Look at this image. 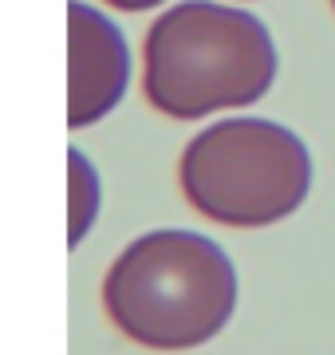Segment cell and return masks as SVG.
<instances>
[{"instance_id": "cell-5", "label": "cell", "mask_w": 335, "mask_h": 355, "mask_svg": "<svg viewBox=\"0 0 335 355\" xmlns=\"http://www.w3.org/2000/svg\"><path fill=\"white\" fill-rule=\"evenodd\" d=\"M67 166H71V174H67V190H71V205H67L71 233H67V241L79 245L99 217V178H95V166L87 162L83 150L67 154Z\"/></svg>"}, {"instance_id": "cell-7", "label": "cell", "mask_w": 335, "mask_h": 355, "mask_svg": "<svg viewBox=\"0 0 335 355\" xmlns=\"http://www.w3.org/2000/svg\"><path fill=\"white\" fill-rule=\"evenodd\" d=\"M332 4H335V0H332Z\"/></svg>"}, {"instance_id": "cell-4", "label": "cell", "mask_w": 335, "mask_h": 355, "mask_svg": "<svg viewBox=\"0 0 335 355\" xmlns=\"http://www.w3.org/2000/svg\"><path fill=\"white\" fill-rule=\"evenodd\" d=\"M130 51L111 16L83 0L67 4V127H91L123 103Z\"/></svg>"}, {"instance_id": "cell-3", "label": "cell", "mask_w": 335, "mask_h": 355, "mask_svg": "<svg viewBox=\"0 0 335 355\" xmlns=\"http://www.w3.org/2000/svg\"><path fill=\"white\" fill-rule=\"evenodd\" d=\"M181 193L229 229H264L296 214L311 190L308 146L269 119H221L181 150Z\"/></svg>"}, {"instance_id": "cell-2", "label": "cell", "mask_w": 335, "mask_h": 355, "mask_svg": "<svg viewBox=\"0 0 335 355\" xmlns=\"http://www.w3.org/2000/svg\"><path fill=\"white\" fill-rule=\"evenodd\" d=\"M276 79V44L253 12L185 0L146 32L142 87L150 107L170 119H206L253 107Z\"/></svg>"}, {"instance_id": "cell-6", "label": "cell", "mask_w": 335, "mask_h": 355, "mask_svg": "<svg viewBox=\"0 0 335 355\" xmlns=\"http://www.w3.org/2000/svg\"><path fill=\"white\" fill-rule=\"evenodd\" d=\"M103 4L118 8V12H146V8H158L162 0H103Z\"/></svg>"}, {"instance_id": "cell-1", "label": "cell", "mask_w": 335, "mask_h": 355, "mask_svg": "<svg viewBox=\"0 0 335 355\" xmlns=\"http://www.w3.org/2000/svg\"><path fill=\"white\" fill-rule=\"evenodd\" d=\"M103 308L127 340L154 352L209 343L237 308L233 261L201 233L154 229L115 257Z\"/></svg>"}]
</instances>
